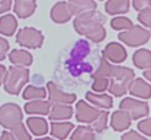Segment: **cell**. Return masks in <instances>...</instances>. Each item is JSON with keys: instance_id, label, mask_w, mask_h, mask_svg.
Returning <instances> with one entry per match:
<instances>
[{"instance_id": "8fae6325", "label": "cell", "mask_w": 151, "mask_h": 140, "mask_svg": "<svg viewBox=\"0 0 151 140\" xmlns=\"http://www.w3.org/2000/svg\"><path fill=\"white\" fill-rule=\"evenodd\" d=\"M103 58L114 64H120L127 59V50L122 44L117 42H111L106 46L103 50Z\"/></svg>"}, {"instance_id": "1f68e13d", "label": "cell", "mask_w": 151, "mask_h": 140, "mask_svg": "<svg viewBox=\"0 0 151 140\" xmlns=\"http://www.w3.org/2000/svg\"><path fill=\"white\" fill-rule=\"evenodd\" d=\"M109 84L111 81H108V79L106 78H96L93 84H92V88L96 92H103L107 88H109Z\"/></svg>"}, {"instance_id": "cb8c5ba5", "label": "cell", "mask_w": 151, "mask_h": 140, "mask_svg": "<svg viewBox=\"0 0 151 140\" xmlns=\"http://www.w3.org/2000/svg\"><path fill=\"white\" fill-rule=\"evenodd\" d=\"M73 129H74L73 123H52L50 134H52V136L57 138L58 140H64L68 138L69 133Z\"/></svg>"}, {"instance_id": "603a6c76", "label": "cell", "mask_w": 151, "mask_h": 140, "mask_svg": "<svg viewBox=\"0 0 151 140\" xmlns=\"http://www.w3.org/2000/svg\"><path fill=\"white\" fill-rule=\"evenodd\" d=\"M17 28V20L14 15H3L0 17V32L4 36H12Z\"/></svg>"}, {"instance_id": "ac0fdd59", "label": "cell", "mask_w": 151, "mask_h": 140, "mask_svg": "<svg viewBox=\"0 0 151 140\" xmlns=\"http://www.w3.org/2000/svg\"><path fill=\"white\" fill-rule=\"evenodd\" d=\"M71 9L74 11V15H84L87 12H93L97 9V4L91 0H74V1H69Z\"/></svg>"}, {"instance_id": "ffe728a7", "label": "cell", "mask_w": 151, "mask_h": 140, "mask_svg": "<svg viewBox=\"0 0 151 140\" xmlns=\"http://www.w3.org/2000/svg\"><path fill=\"white\" fill-rule=\"evenodd\" d=\"M26 123H27V127L29 128V130L37 136L44 135L48 133V123L46 119H43V118L29 117Z\"/></svg>"}, {"instance_id": "d590c367", "label": "cell", "mask_w": 151, "mask_h": 140, "mask_svg": "<svg viewBox=\"0 0 151 140\" xmlns=\"http://www.w3.org/2000/svg\"><path fill=\"white\" fill-rule=\"evenodd\" d=\"M122 140H147L145 136L140 135L139 133H137L135 130H129L128 133L122 135Z\"/></svg>"}, {"instance_id": "836d02e7", "label": "cell", "mask_w": 151, "mask_h": 140, "mask_svg": "<svg viewBox=\"0 0 151 140\" xmlns=\"http://www.w3.org/2000/svg\"><path fill=\"white\" fill-rule=\"evenodd\" d=\"M138 129L144 133L145 135L151 136V118H147V119H144L138 123Z\"/></svg>"}, {"instance_id": "4dcf8cb0", "label": "cell", "mask_w": 151, "mask_h": 140, "mask_svg": "<svg viewBox=\"0 0 151 140\" xmlns=\"http://www.w3.org/2000/svg\"><path fill=\"white\" fill-rule=\"evenodd\" d=\"M12 136L15 140H32L31 139V135L27 133L26 128L24 124H19L17 127H15L12 129Z\"/></svg>"}, {"instance_id": "8992f818", "label": "cell", "mask_w": 151, "mask_h": 140, "mask_svg": "<svg viewBox=\"0 0 151 140\" xmlns=\"http://www.w3.org/2000/svg\"><path fill=\"white\" fill-rule=\"evenodd\" d=\"M151 37V33L141 26H133L132 28L118 34L119 41L129 47H139L145 44Z\"/></svg>"}, {"instance_id": "4fadbf2b", "label": "cell", "mask_w": 151, "mask_h": 140, "mask_svg": "<svg viewBox=\"0 0 151 140\" xmlns=\"http://www.w3.org/2000/svg\"><path fill=\"white\" fill-rule=\"evenodd\" d=\"M129 92L133 96L147 100L151 97V85L142 79H134L129 84Z\"/></svg>"}, {"instance_id": "74e56055", "label": "cell", "mask_w": 151, "mask_h": 140, "mask_svg": "<svg viewBox=\"0 0 151 140\" xmlns=\"http://www.w3.org/2000/svg\"><path fill=\"white\" fill-rule=\"evenodd\" d=\"M11 4H12L11 0H1L0 1V14H4L7 10H10Z\"/></svg>"}, {"instance_id": "e0dca14e", "label": "cell", "mask_w": 151, "mask_h": 140, "mask_svg": "<svg viewBox=\"0 0 151 140\" xmlns=\"http://www.w3.org/2000/svg\"><path fill=\"white\" fill-rule=\"evenodd\" d=\"M73 116V108L69 105H53L50 113H49V119L50 121H64V119H70Z\"/></svg>"}, {"instance_id": "f1b7e54d", "label": "cell", "mask_w": 151, "mask_h": 140, "mask_svg": "<svg viewBox=\"0 0 151 140\" xmlns=\"http://www.w3.org/2000/svg\"><path fill=\"white\" fill-rule=\"evenodd\" d=\"M111 26L113 29H129L132 28L134 25L132 20H129L128 17H124V16H118V17H114L112 21H111Z\"/></svg>"}, {"instance_id": "83f0119b", "label": "cell", "mask_w": 151, "mask_h": 140, "mask_svg": "<svg viewBox=\"0 0 151 140\" xmlns=\"http://www.w3.org/2000/svg\"><path fill=\"white\" fill-rule=\"evenodd\" d=\"M109 92L113 93L117 97H120L124 93H127V91L129 90V84L125 83V81H119V80H111L109 84Z\"/></svg>"}, {"instance_id": "52a82bcc", "label": "cell", "mask_w": 151, "mask_h": 140, "mask_svg": "<svg viewBox=\"0 0 151 140\" xmlns=\"http://www.w3.org/2000/svg\"><path fill=\"white\" fill-rule=\"evenodd\" d=\"M43 34L41 31L33 27H24L17 32L16 42L26 48H40L43 43Z\"/></svg>"}, {"instance_id": "9a60e30c", "label": "cell", "mask_w": 151, "mask_h": 140, "mask_svg": "<svg viewBox=\"0 0 151 140\" xmlns=\"http://www.w3.org/2000/svg\"><path fill=\"white\" fill-rule=\"evenodd\" d=\"M36 1L33 0H16L14 3V11L20 19L29 17L36 10Z\"/></svg>"}, {"instance_id": "60d3db41", "label": "cell", "mask_w": 151, "mask_h": 140, "mask_svg": "<svg viewBox=\"0 0 151 140\" xmlns=\"http://www.w3.org/2000/svg\"><path fill=\"white\" fill-rule=\"evenodd\" d=\"M144 76H145L149 81H151V68H149V69H146V70L144 71Z\"/></svg>"}, {"instance_id": "2e32d148", "label": "cell", "mask_w": 151, "mask_h": 140, "mask_svg": "<svg viewBox=\"0 0 151 140\" xmlns=\"http://www.w3.org/2000/svg\"><path fill=\"white\" fill-rule=\"evenodd\" d=\"M9 58H10V62L15 64V66H21V68L29 66L33 60L32 55L27 50H22V49H14L10 53Z\"/></svg>"}, {"instance_id": "8d00e7d4", "label": "cell", "mask_w": 151, "mask_h": 140, "mask_svg": "<svg viewBox=\"0 0 151 140\" xmlns=\"http://www.w3.org/2000/svg\"><path fill=\"white\" fill-rule=\"evenodd\" d=\"M7 49H9V42L5 38H1L0 39V59H1V60L5 59Z\"/></svg>"}, {"instance_id": "ba28073f", "label": "cell", "mask_w": 151, "mask_h": 140, "mask_svg": "<svg viewBox=\"0 0 151 140\" xmlns=\"http://www.w3.org/2000/svg\"><path fill=\"white\" fill-rule=\"evenodd\" d=\"M119 108L130 114L132 119H139L149 114V105L144 101L134 98H124L119 103Z\"/></svg>"}, {"instance_id": "44dd1931", "label": "cell", "mask_w": 151, "mask_h": 140, "mask_svg": "<svg viewBox=\"0 0 151 140\" xmlns=\"http://www.w3.org/2000/svg\"><path fill=\"white\" fill-rule=\"evenodd\" d=\"M129 5L130 3L128 0H109V1H106L104 9L108 15H118L129 11Z\"/></svg>"}, {"instance_id": "f35d334b", "label": "cell", "mask_w": 151, "mask_h": 140, "mask_svg": "<svg viewBox=\"0 0 151 140\" xmlns=\"http://www.w3.org/2000/svg\"><path fill=\"white\" fill-rule=\"evenodd\" d=\"M0 140H15L14 136H12V133H9V131H3L1 133V138H0Z\"/></svg>"}, {"instance_id": "7c38bea8", "label": "cell", "mask_w": 151, "mask_h": 140, "mask_svg": "<svg viewBox=\"0 0 151 140\" xmlns=\"http://www.w3.org/2000/svg\"><path fill=\"white\" fill-rule=\"evenodd\" d=\"M74 15V11L69 3L66 1H59L50 10V17L57 24H65Z\"/></svg>"}, {"instance_id": "5bb4252c", "label": "cell", "mask_w": 151, "mask_h": 140, "mask_svg": "<svg viewBox=\"0 0 151 140\" xmlns=\"http://www.w3.org/2000/svg\"><path fill=\"white\" fill-rule=\"evenodd\" d=\"M132 117L125 111H116L111 117V125L116 131H124L130 127Z\"/></svg>"}, {"instance_id": "5b68a950", "label": "cell", "mask_w": 151, "mask_h": 140, "mask_svg": "<svg viewBox=\"0 0 151 140\" xmlns=\"http://www.w3.org/2000/svg\"><path fill=\"white\" fill-rule=\"evenodd\" d=\"M22 117V111L16 103H4L0 107V123L6 129L12 130L15 127L21 124Z\"/></svg>"}, {"instance_id": "6da1fadb", "label": "cell", "mask_w": 151, "mask_h": 140, "mask_svg": "<svg viewBox=\"0 0 151 140\" xmlns=\"http://www.w3.org/2000/svg\"><path fill=\"white\" fill-rule=\"evenodd\" d=\"M104 17L100 12H87L76 16L74 20V28L78 33L87 37L92 42H102L106 38V29L103 27Z\"/></svg>"}, {"instance_id": "ab89813d", "label": "cell", "mask_w": 151, "mask_h": 140, "mask_svg": "<svg viewBox=\"0 0 151 140\" xmlns=\"http://www.w3.org/2000/svg\"><path fill=\"white\" fill-rule=\"evenodd\" d=\"M0 70H1V81H3V84H4L6 78H7V73H9V71H6V68H5L4 65L0 66Z\"/></svg>"}, {"instance_id": "30bf717a", "label": "cell", "mask_w": 151, "mask_h": 140, "mask_svg": "<svg viewBox=\"0 0 151 140\" xmlns=\"http://www.w3.org/2000/svg\"><path fill=\"white\" fill-rule=\"evenodd\" d=\"M47 90L49 95V101L53 105H69L70 106V103L75 102V100H76V96L74 93L64 92L54 83H48Z\"/></svg>"}, {"instance_id": "d4e9b609", "label": "cell", "mask_w": 151, "mask_h": 140, "mask_svg": "<svg viewBox=\"0 0 151 140\" xmlns=\"http://www.w3.org/2000/svg\"><path fill=\"white\" fill-rule=\"evenodd\" d=\"M86 98L99 108L109 109L113 106V100L108 95H97L93 92H86Z\"/></svg>"}, {"instance_id": "9c48e42d", "label": "cell", "mask_w": 151, "mask_h": 140, "mask_svg": "<svg viewBox=\"0 0 151 140\" xmlns=\"http://www.w3.org/2000/svg\"><path fill=\"white\" fill-rule=\"evenodd\" d=\"M75 109H76V119L81 123H93L102 113V111L87 105L85 101H79Z\"/></svg>"}, {"instance_id": "7a4b0ae2", "label": "cell", "mask_w": 151, "mask_h": 140, "mask_svg": "<svg viewBox=\"0 0 151 140\" xmlns=\"http://www.w3.org/2000/svg\"><path fill=\"white\" fill-rule=\"evenodd\" d=\"M134 71L125 66H118V65H112L108 63L106 58L101 59V63L99 69L92 74V78H111L112 80H119V81H125V83L130 84L134 80Z\"/></svg>"}, {"instance_id": "d6a6232c", "label": "cell", "mask_w": 151, "mask_h": 140, "mask_svg": "<svg viewBox=\"0 0 151 140\" xmlns=\"http://www.w3.org/2000/svg\"><path fill=\"white\" fill-rule=\"evenodd\" d=\"M138 20L141 22L144 26L146 27H151V7L149 9L141 11L139 15H138Z\"/></svg>"}, {"instance_id": "e575fe53", "label": "cell", "mask_w": 151, "mask_h": 140, "mask_svg": "<svg viewBox=\"0 0 151 140\" xmlns=\"http://www.w3.org/2000/svg\"><path fill=\"white\" fill-rule=\"evenodd\" d=\"M133 6L135 10H139L141 12V11L149 9V7H151V0H134Z\"/></svg>"}, {"instance_id": "b9f144b4", "label": "cell", "mask_w": 151, "mask_h": 140, "mask_svg": "<svg viewBox=\"0 0 151 140\" xmlns=\"http://www.w3.org/2000/svg\"><path fill=\"white\" fill-rule=\"evenodd\" d=\"M36 140H54V139H52V138H42V139H36Z\"/></svg>"}, {"instance_id": "484cf974", "label": "cell", "mask_w": 151, "mask_h": 140, "mask_svg": "<svg viewBox=\"0 0 151 140\" xmlns=\"http://www.w3.org/2000/svg\"><path fill=\"white\" fill-rule=\"evenodd\" d=\"M47 96V91L46 88L43 87H36V86H27L26 90L24 91V95L22 97L25 100H36V101H40L43 100L44 97Z\"/></svg>"}, {"instance_id": "7402d4cb", "label": "cell", "mask_w": 151, "mask_h": 140, "mask_svg": "<svg viewBox=\"0 0 151 140\" xmlns=\"http://www.w3.org/2000/svg\"><path fill=\"white\" fill-rule=\"evenodd\" d=\"M133 63L139 69L151 68V52L147 49H138L133 54Z\"/></svg>"}, {"instance_id": "d6986e66", "label": "cell", "mask_w": 151, "mask_h": 140, "mask_svg": "<svg viewBox=\"0 0 151 140\" xmlns=\"http://www.w3.org/2000/svg\"><path fill=\"white\" fill-rule=\"evenodd\" d=\"M49 109H50V103L48 101H32V102H28L25 105V111L26 113L28 114H42V116H46L49 114Z\"/></svg>"}, {"instance_id": "277c9868", "label": "cell", "mask_w": 151, "mask_h": 140, "mask_svg": "<svg viewBox=\"0 0 151 140\" xmlns=\"http://www.w3.org/2000/svg\"><path fill=\"white\" fill-rule=\"evenodd\" d=\"M29 79V71L27 68H21V66H10L7 78L4 83L5 90L11 95H17L21 88L27 84Z\"/></svg>"}, {"instance_id": "3957f363", "label": "cell", "mask_w": 151, "mask_h": 140, "mask_svg": "<svg viewBox=\"0 0 151 140\" xmlns=\"http://www.w3.org/2000/svg\"><path fill=\"white\" fill-rule=\"evenodd\" d=\"M90 53V46L86 41H79L75 44L74 49L71 50L70 59L68 60V66L69 70L73 73V75H80L84 71L91 70V65H86L82 63V60L87 57Z\"/></svg>"}, {"instance_id": "f546056e", "label": "cell", "mask_w": 151, "mask_h": 140, "mask_svg": "<svg viewBox=\"0 0 151 140\" xmlns=\"http://www.w3.org/2000/svg\"><path fill=\"white\" fill-rule=\"evenodd\" d=\"M107 119H108V113L106 112V111H102L101 116L92 123L91 128L97 133H102L106 128H107Z\"/></svg>"}, {"instance_id": "4316f807", "label": "cell", "mask_w": 151, "mask_h": 140, "mask_svg": "<svg viewBox=\"0 0 151 140\" xmlns=\"http://www.w3.org/2000/svg\"><path fill=\"white\" fill-rule=\"evenodd\" d=\"M71 140H95V133L92 128L80 125L71 134Z\"/></svg>"}]
</instances>
